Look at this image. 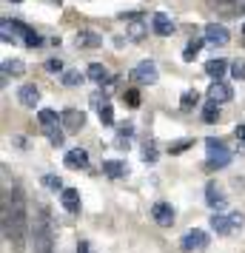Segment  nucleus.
Here are the masks:
<instances>
[{
	"label": "nucleus",
	"mask_w": 245,
	"mask_h": 253,
	"mask_svg": "<svg viewBox=\"0 0 245 253\" xmlns=\"http://www.w3.org/2000/svg\"><path fill=\"white\" fill-rule=\"evenodd\" d=\"M100 123H103V126H114V111H111L108 103L100 105Z\"/></svg>",
	"instance_id": "obj_27"
},
{
	"label": "nucleus",
	"mask_w": 245,
	"mask_h": 253,
	"mask_svg": "<svg viewBox=\"0 0 245 253\" xmlns=\"http://www.w3.org/2000/svg\"><path fill=\"white\" fill-rule=\"evenodd\" d=\"M17 103L26 105V108H35V105L40 103V91H37L35 83H26V85H20V91H17Z\"/></svg>",
	"instance_id": "obj_8"
},
{
	"label": "nucleus",
	"mask_w": 245,
	"mask_h": 253,
	"mask_svg": "<svg viewBox=\"0 0 245 253\" xmlns=\"http://www.w3.org/2000/svg\"><path fill=\"white\" fill-rule=\"evenodd\" d=\"M23 71H26L23 60H6V63H3V74H14V77H20Z\"/></svg>",
	"instance_id": "obj_22"
},
{
	"label": "nucleus",
	"mask_w": 245,
	"mask_h": 253,
	"mask_svg": "<svg viewBox=\"0 0 245 253\" xmlns=\"http://www.w3.org/2000/svg\"><path fill=\"white\" fill-rule=\"evenodd\" d=\"M89 77L94 83H111V74H108V69H105L103 63H92L89 66Z\"/></svg>",
	"instance_id": "obj_16"
},
{
	"label": "nucleus",
	"mask_w": 245,
	"mask_h": 253,
	"mask_svg": "<svg viewBox=\"0 0 245 253\" xmlns=\"http://www.w3.org/2000/svg\"><path fill=\"white\" fill-rule=\"evenodd\" d=\"M86 80L80 71H63V85H80Z\"/></svg>",
	"instance_id": "obj_26"
},
{
	"label": "nucleus",
	"mask_w": 245,
	"mask_h": 253,
	"mask_svg": "<svg viewBox=\"0 0 245 253\" xmlns=\"http://www.w3.org/2000/svg\"><path fill=\"white\" fill-rule=\"evenodd\" d=\"M205 199H208V205L217 208V211H222V208H225V194H222L217 185H208V188H205Z\"/></svg>",
	"instance_id": "obj_15"
},
{
	"label": "nucleus",
	"mask_w": 245,
	"mask_h": 253,
	"mask_svg": "<svg viewBox=\"0 0 245 253\" xmlns=\"http://www.w3.org/2000/svg\"><path fill=\"white\" fill-rule=\"evenodd\" d=\"M103 173L111 176V179H120V176H126V165L117 160H108V162H103Z\"/></svg>",
	"instance_id": "obj_18"
},
{
	"label": "nucleus",
	"mask_w": 245,
	"mask_h": 253,
	"mask_svg": "<svg viewBox=\"0 0 245 253\" xmlns=\"http://www.w3.org/2000/svg\"><path fill=\"white\" fill-rule=\"evenodd\" d=\"M205 40L214 43V46H225V43H228V32H225V26L208 23L205 26Z\"/></svg>",
	"instance_id": "obj_12"
},
{
	"label": "nucleus",
	"mask_w": 245,
	"mask_h": 253,
	"mask_svg": "<svg viewBox=\"0 0 245 253\" xmlns=\"http://www.w3.org/2000/svg\"><path fill=\"white\" fill-rule=\"evenodd\" d=\"M23 43H26V46H40V35H35L32 29H26V35H23Z\"/></svg>",
	"instance_id": "obj_31"
},
{
	"label": "nucleus",
	"mask_w": 245,
	"mask_h": 253,
	"mask_svg": "<svg viewBox=\"0 0 245 253\" xmlns=\"http://www.w3.org/2000/svg\"><path fill=\"white\" fill-rule=\"evenodd\" d=\"M237 139H243L245 142V126H237Z\"/></svg>",
	"instance_id": "obj_35"
},
{
	"label": "nucleus",
	"mask_w": 245,
	"mask_h": 253,
	"mask_svg": "<svg viewBox=\"0 0 245 253\" xmlns=\"http://www.w3.org/2000/svg\"><path fill=\"white\" fill-rule=\"evenodd\" d=\"M211 228L217 230V233H222V236H225V233H234L237 228H243V213H237V211L228 213V216L214 213V216H211Z\"/></svg>",
	"instance_id": "obj_4"
},
{
	"label": "nucleus",
	"mask_w": 245,
	"mask_h": 253,
	"mask_svg": "<svg viewBox=\"0 0 245 253\" xmlns=\"http://www.w3.org/2000/svg\"><path fill=\"white\" fill-rule=\"evenodd\" d=\"M46 69L51 71V74H57V71H63V63H60V60H46Z\"/></svg>",
	"instance_id": "obj_33"
},
{
	"label": "nucleus",
	"mask_w": 245,
	"mask_h": 253,
	"mask_svg": "<svg viewBox=\"0 0 245 253\" xmlns=\"http://www.w3.org/2000/svg\"><path fill=\"white\" fill-rule=\"evenodd\" d=\"M202 120H205V123H217V120H220V103H214V100H208V105H205V108H202Z\"/></svg>",
	"instance_id": "obj_21"
},
{
	"label": "nucleus",
	"mask_w": 245,
	"mask_h": 253,
	"mask_svg": "<svg viewBox=\"0 0 245 253\" xmlns=\"http://www.w3.org/2000/svg\"><path fill=\"white\" fill-rule=\"evenodd\" d=\"M103 43L100 35H94V32H77V46H86V48H97Z\"/></svg>",
	"instance_id": "obj_19"
},
{
	"label": "nucleus",
	"mask_w": 245,
	"mask_h": 253,
	"mask_svg": "<svg viewBox=\"0 0 245 253\" xmlns=\"http://www.w3.org/2000/svg\"><path fill=\"white\" fill-rule=\"evenodd\" d=\"M60 126L74 134V131H80V128L86 126V114H83V111H77V108H66V111L60 114Z\"/></svg>",
	"instance_id": "obj_7"
},
{
	"label": "nucleus",
	"mask_w": 245,
	"mask_h": 253,
	"mask_svg": "<svg viewBox=\"0 0 245 253\" xmlns=\"http://www.w3.org/2000/svg\"><path fill=\"white\" fill-rule=\"evenodd\" d=\"M29 233H32V225H29L26 196H23L20 188H14L12 199H9V196H3V236L12 242L17 251H23Z\"/></svg>",
	"instance_id": "obj_1"
},
{
	"label": "nucleus",
	"mask_w": 245,
	"mask_h": 253,
	"mask_svg": "<svg viewBox=\"0 0 245 253\" xmlns=\"http://www.w3.org/2000/svg\"><path fill=\"white\" fill-rule=\"evenodd\" d=\"M63 162H66V168H86L89 165V154L83 148H71V151H66Z\"/></svg>",
	"instance_id": "obj_13"
},
{
	"label": "nucleus",
	"mask_w": 245,
	"mask_h": 253,
	"mask_svg": "<svg viewBox=\"0 0 245 253\" xmlns=\"http://www.w3.org/2000/svg\"><path fill=\"white\" fill-rule=\"evenodd\" d=\"M37 120H40V126H43V128L57 126V123H60L57 111H51V108H40V111H37Z\"/></svg>",
	"instance_id": "obj_20"
},
{
	"label": "nucleus",
	"mask_w": 245,
	"mask_h": 253,
	"mask_svg": "<svg viewBox=\"0 0 245 253\" xmlns=\"http://www.w3.org/2000/svg\"><path fill=\"white\" fill-rule=\"evenodd\" d=\"M60 199H63V208H66L69 213H77V211H80V194H77L74 188H63V191H60Z\"/></svg>",
	"instance_id": "obj_14"
},
{
	"label": "nucleus",
	"mask_w": 245,
	"mask_h": 253,
	"mask_svg": "<svg viewBox=\"0 0 245 253\" xmlns=\"http://www.w3.org/2000/svg\"><path fill=\"white\" fill-rule=\"evenodd\" d=\"M205 148H208V168H225L231 162V151L220 139H205Z\"/></svg>",
	"instance_id": "obj_3"
},
{
	"label": "nucleus",
	"mask_w": 245,
	"mask_h": 253,
	"mask_svg": "<svg viewBox=\"0 0 245 253\" xmlns=\"http://www.w3.org/2000/svg\"><path fill=\"white\" fill-rule=\"evenodd\" d=\"M151 216L157 225H163V228H171L174 225V211H171V205H165V202H157V205L151 208Z\"/></svg>",
	"instance_id": "obj_9"
},
{
	"label": "nucleus",
	"mask_w": 245,
	"mask_h": 253,
	"mask_svg": "<svg viewBox=\"0 0 245 253\" xmlns=\"http://www.w3.org/2000/svg\"><path fill=\"white\" fill-rule=\"evenodd\" d=\"M77 253H94V248L89 242H80V245H77Z\"/></svg>",
	"instance_id": "obj_34"
},
{
	"label": "nucleus",
	"mask_w": 245,
	"mask_h": 253,
	"mask_svg": "<svg viewBox=\"0 0 245 253\" xmlns=\"http://www.w3.org/2000/svg\"><path fill=\"white\" fill-rule=\"evenodd\" d=\"M225 69H228V63H225V60H208V63H205V74H208V77H214V80H220L222 74H225Z\"/></svg>",
	"instance_id": "obj_17"
},
{
	"label": "nucleus",
	"mask_w": 245,
	"mask_h": 253,
	"mask_svg": "<svg viewBox=\"0 0 245 253\" xmlns=\"http://www.w3.org/2000/svg\"><path fill=\"white\" fill-rule=\"evenodd\" d=\"M231 85L228 83H222V80H214L211 83V88H208V100H214V103H228L231 100Z\"/></svg>",
	"instance_id": "obj_11"
},
{
	"label": "nucleus",
	"mask_w": 245,
	"mask_h": 253,
	"mask_svg": "<svg viewBox=\"0 0 245 253\" xmlns=\"http://www.w3.org/2000/svg\"><path fill=\"white\" fill-rule=\"evenodd\" d=\"M180 245H183V251H188V253L205 251V248H208V233H205V230H188Z\"/></svg>",
	"instance_id": "obj_6"
},
{
	"label": "nucleus",
	"mask_w": 245,
	"mask_h": 253,
	"mask_svg": "<svg viewBox=\"0 0 245 253\" xmlns=\"http://www.w3.org/2000/svg\"><path fill=\"white\" fill-rule=\"evenodd\" d=\"M197 91H186L183 94V100H180V108H183V111H191V108H194V105H197Z\"/></svg>",
	"instance_id": "obj_25"
},
{
	"label": "nucleus",
	"mask_w": 245,
	"mask_h": 253,
	"mask_svg": "<svg viewBox=\"0 0 245 253\" xmlns=\"http://www.w3.org/2000/svg\"><path fill=\"white\" fill-rule=\"evenodd\" d=\"M231 74L237 77V80H245V63H243V60L231 63Z\"/></svg>",
	"instance_id": "obj_30"
},
{
	"label": "nucleus",
	"mask_w": 245,
	"mask_h": 253,
	"mask_svg": "<svg viewBox=\"0 0 245 253\" xmlns=\"http://www.w3.org/2000/svg\"><path fill=\"white\" fill-rule=\"evenodd\" d=\"M131 77H134V80L140 83V85H154L160 74H157V66H154L151 60H143V63H137V66H134Z\"/></svg>",
	"instance_id": "obj_5"
},
{
	"label": "nucleus",
	"mask_w": 245,
	"mask_h": 253,
	"mask_svg": "<svg viewBox=\"0 0 245 253\" xmlns=\"http://www.w3.org/2000/svg\"><path fill=\"white\" fill-rule=\"evenodd\" d=\"M123 103L129 105V108H137V105H140V91H134V88H129V91L123 94Z\"/></svg>",
	"instance_id": "obj_28"
},
{
	"label": "nucleus",
	"mask_w": 245,
	"mask_h": 253,
	"mask_svg": "<svg viewBox=\"0 0 245 253\" xmlns=\"http://www.w3.org/2000/svg\"><path fill=\"white\" fill-rule=\"evenodd\" d=\"M199 48H202V40H191V43L186 46V51H183V60H186V63H191V60L199 54Z\"/></svg>",
	"instance_id": "obj_24"
},
{
	"label": "nucleus",
	"mask_w": 245,
	"mask_h": 253,
	"mask_svg": "<svg viewBox=\"0 0 245 253\" xmlns=\"http://www.w3.org/2000/svg\"><path fill=\"white\" fill-rule=\"evenodd\" d=\"M243 35H245V26H243Z\"/></svg>",
	"instance_id": "obj_37"
},
{
	"label": "nucleus",
	"mask_w": 245,
	"mask_h": 253,
	"mask_svg": "<svg viewBox=\"0 0 245 253\" xmlns=\"http://www.w3.org/2000/svg\"><path fill=\"white\" fill-rule=\"evenodd\" d=\"M12 3H20V0H12Z\"/></svg>",
	"instance_id": "obj_36"
},
{
	"label": "nucleus",
	"mask_w": 245,
	"mask_h": 253,
	"mask_svg": "<svg viewBox=\"0 0 245 253\" xmlns=\"http://www.w3.org/2000/svg\"><path fill=\"white\" fill-rule=\"evenodd\" d=\"M43 131H46L49 142H51V145H54V148H60V145H63V142H66V139H63V131H60L57 126H49V128H43Z\"/></svg>",
	"instance_id": "obj_23"
},
{
	"label": "nucleus",
	"mask_w": 245,
	"mask_h": 253,
	"mask_svg": "<svg viewBox=\"0 0 245 253\" xmlns=\"http://www.w3.org/2000/svg\"><path fill=\"white\" fill-rule=\"evenodd\" d=\"M43 185H46L49 191H63V182H60V176H51V173H46V176H43Z\"/></svg>",
	"instance_id": "obj_29"
},
{
	"label": "nucleus",
	"mask_w": 245,
	"mask_h": 253,
	"mask_svg": "<svg viewBox=\"0 0 245 253\" xmlns=\"http://www.w3.org/2000/svg\"><path fill=\"white\" fill-rule=\"evenodd\" d=\"M143 35H146V29H143L140 23H134V26L129 29V37H131V40H143Z\"/></svg>",
	"instance_id": "obj_32"
},
{
	"label": "nucleus",
	"mask_w": 245,
	"mask_h": 253,
	"mask_svg": "<svg viewBox=\"0 0 245 253\" xmlns=\"http://www.w3.org/2000/svg\"><path fill=\"white\" fill-rule=\"evenodd\" d=\"M151 29L157 32L160 37H168V35H174V23H171V17L165 12H154L151 17Z\"/></svg>",
	"instance_id": "obj_10"
},
{
	"label": "nucleus",
	"mask_w": 245,
	"mask_h": 253,
	"mask_svg": "<svg viewBox=\"0 0 245 253\" xmlns=\"http://www.w3.org/2000/svg\"><path fill=\"white\" fill-rule=\"evenodd\" d=\"M32 239H35V253H54V230H51V213H49V208H43V205L35 211Z\"/></svg>",
	"instance_id": "obj_2"
}]
</instances>
